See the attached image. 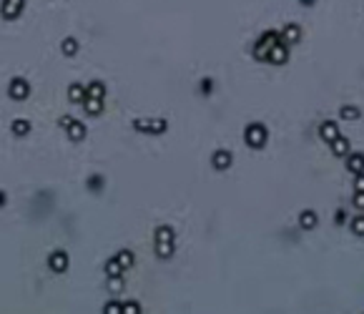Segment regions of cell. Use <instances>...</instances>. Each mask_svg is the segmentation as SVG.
Listing matches in <instances>:
<instances>
[{
  "instance_id": "6da1fadb",
  "label": "cell",
  "mask_w": 364,
  "mask_h": 314,
  "mask_svg": "<svg viewBox=\"0 0 364 314\" xmlns=\"http://www.w3.org/2000/svg\"><path fill=\"white\" fill-rule=\"evenodd\" d=\"M279 40H282V31H266L261 38L256 40V45H254V58H256V61H266L269 50H271Z\"/></svg>"
},
{
  "instance_id": "ba28073f",
  "label": "cell",
  "mask_w": 364,
  "mask_h": 314,
  "mask_svg": "<svg viewBox=\"0 0 364 314\" xmlns=\"http://www.w3.org/2000/svg\"><path fill=\"white\" fill-rule=\"evenodd\" d=\"M231 151H226V149H219V151H214V156H211V166L216 168V171H226L229 166H231Z\"/></svg>"
},
{
  "instance_id": "f1b7e54d",
  "label": "cell",
  "mask_w": 364,
  "mask_h": 314,
  "mask_svg": "<svg viewBox=\"0 0 364 314\" xmlns=\"http://www.w3.org/2000/svg\"><path fill=\"white\" fill-rule=\"evenodd\" d=\"M103 314H121V302H108Z\"/></svg>"
},
{
  "instance_id": "4fadbf2b",
  "label": "cell",
  "mask_w": 364,
  "mask_h": 314,
  "mask_svg": "<svg viewBox=\"0 0 364 314\" xmlns=\"http://www.w3.org/2000/svg\"><path fill=\"white\" fill-rule=\"evenodd\" d=\"M317 221H319V216H317V211H312V209L301 211V216H299V224H301V229H307V232H312V229L317 226Z\"/></svg>"
},
{
  "instance_id": "1f68e13d",
  "label": "cell",
  "mask_w": 364,
  "mask_h": 314,
  "mask_svg": "<svg viewBox=\"0 0 364 314\" xmlns=\"http://www.w3.org/2000/svg\"><path fill=\"white\" fill-rule=\"evenodd\" d=\"M334 221H337V224L342 226V224L347 221V214H344V211H337V214H334Z\"/></svg>"
},
{
  "instance_id": "7a4b0ae2",
  "label": "cell",
  "mask_w": 364,
  "mask_h": 314,
  "mask_svg": "<svg viewBox=\"0 0 364 314\" xmlns=\"http://www.w3.org/2000/svg\"><path fill=\"white\" fill-rule=\"evenodd\" d=\"M244 138H246V144H249L251 149H264V144H266V138H269L266 126H264V123H249Z\"/></svg>"
},
{
  "instance_id": "d6986e66",
  "label": "cell",
  "mask_w": 364,
  "mask_h": 314,
  "mask_svg": "<svg viewBox=\"0 0 364 314\" xmlns=\"http://www.w3.org/2000/svg\"><path fill=\"white\" fill-rule=\"evenodd\" d=\"M173 239H176V234H173L171 226H159L156 234H154V241H156V244H161V241H171V244H173Z\"/></svg>"
},
{
  "instance_id": "d6a6232c",
  "label": "cell",
  "mask_w": 364,
  "mask_h": 314,
  "mask_svg": "<svg viewBox=\"0 0 364 314\" xmlns=\"http://www.w3.org/2000/svg\"><path fill=\"white\" fill-rule=\"evenodd\" d=\"M201 85H203V88H201L203 93H211V85H214V80H211V78H203Z\"/></svg>"
},
{
  "instance_id": "277c9868",
  "label": "cell",
  "mask_w": 364,
  "mask_h": 314,
  "mask_svg": "<svg viewBox=\"0 0 364 314\" xmlns=\"http://www.w3.org/2000/svg\"><path fill=\"white\" fill-rule=\"evenodd\" d=\"M68 264H71V259H68V251H63V249H55V251H50V256H48V269H50V272H55V274H63V272H68Z\"/></svg>"
},
{
  "instance_id": "9c48e42d",
  "label": "cell",
  "mask_w": 364,
  "mask_h": 314,
  "mask_svg": "<svg viewBox=\"0 0 364 314\" xmlns=\"http://www.w3.org/2000/svg\"><path fill=\"white\" fill-rule=\"evenodd\" d=\"M282 40L286 45H294V43H299L301 40V28L296 25V23H289V25H284L282 28Z\"/></svg>"
},
{
  "instance_id": "f546056e",
  "label": "cell",
  "mask_w": 364,
  "mask_h": 314,
  "mask_svg": "<svg viewBox=\"0 0 364 314\" xmlns=\"http://www.w3.org/2000/svg\"><path fill=\"white\" fill-rule=\"evenodd\" d=\"M354 189H357V191H364V171L362 174H354Z\"/></svg>"
},
{
  "instance_id": "8fae6325",
  "label": "cell",
  "mask_w": 364,
  "mask_h": 314,
  "mask_svg": "<svg viewBox=\"0 0 364 314\" xmlns=\"http://www.w3.org/2000/svg\"><path fill=\"white\" fill-rule=\"evenodd\" d=\"M83 108H85L88 116H101V111H103V98H90V96H85Z\"/></svg>"
},
{
  "instance_id": "484cf974",
  "label": "cell",
  "mask_w": 364,
  "mask_h": 314,
  "mask_svg": "<svg viewBox=\"0 0 364 314\" xmlns=\"http://www.w3.org/2000/svg\"><path fill=\"white\" fill-rule=\"evenodd\" d=\"M121 289H123V279H121V276H108V292L118 294Z\"/></svg>"
},
{
  "instance_id": "ffe728a7",
  "label": "cell",
  "mask_w": 364,
  "mask_h": 314,
  "mask_svg": "<svg viewBox=\"0 0 364 314\" xmlns=\"http://www.w3.org/2000/svg\"><path fill=\"white\" fill-rule=\"evenodd\" d=\"M85 93H88L90 98H103V96H106V85H103L101 80H93V83L85 85Z\"/></svg>"
},
{
  "instance_id": "ac0fdd59",
  "label": "cell",
  "mask_w": 364,
  "mask_h": 314,
  "mask_svg": "<svg viewBox=\"0 0 364 314\" xmlns=\"http://www.w3.org/2000/svg\"><path fill=\"white\" fill-rule=\"evenodd\" d=\"M10 131H13L15 136H28V133H31V121H25V118H15V121L10 123Z\"/></svg>"
},
{
  "instance_id": "30bf717a",
  "label": "cell",
  "mask_w": 364,
  "mask_h": 314,
  "mask_svg": "<svg viewBox=\"0 0 364 314\" xmlns=\"http://www.w3.org/2000/svg\"><path fill=\"white\" fill-rule=\"evenodd\" d=\"M319 136H322V141L331 144V141L339 136V126H337L334 121H326V123H322V128H319Z\"/></svg>"
},
{
  "instance_id": "83f0119b",
  "label": "cell",
  "mask_w": 364,
  "mask_h": 314,
  "mask_svg": "<svg viewBox=\"0 0 364 314\" xmlns=\"http://www.w3.org/2000/svg\"><path fill=\"white\" fill-rule=\"evenodd\" d=\"M352 232L357 236H364V216H357V219H352Z\"/></svg>"
},
{
  "instance_id": "e0dca14e",
  "label": "cell",
  "mask_w": 364,
  "mask_h": 314,
  "mask_svg": "<svg viewBox=\"0 0 364 314\" xmlns=\"http://www.w3.org/2000/svg\"><path fill=\"white\" fill-rule=\"evenodd\" d=\"M347 168H349L352 174H362L364 171V154H349V158H347Z\"/></svg>"
},
{
  "instance_id": "7c38bea8",
  "label": "cell",
  "mask_w": 364,
  "mask_h": 314,
  "mask_svg": "<svg viewBox=\"0 0 364 314\" xmlns=\"http://www.w3.org/2000/svg\"><path fill=\"white\" fill-rule=\"evenodd\" d=\"M85 85H81V83H71L68 85V101L71 103H83L85 101Z\"/></svg>"
},
{
  "instance_id": "d4e9b609",
  "label": "cell",
  "mask_w": 364,
  "mask_h": 314,
  "mask_svg": "<svg viewBox=\"0 0 364 314\" xmlns=\"http://www.w3.org/2000/svg\"><path fill=\"white\" fill-rule=\"evenodd\" d=\"M106 274H108V276H121L123 274V267L116 262V256L106 262Z\"/></svg>"
},
{
  "instance_id": "5b68a950",
  "label": "cell",
  "mask_w": 364,
  "mask_h": 314,
  "mask_svg": "<svg viewBox=\"0 0 364 314\" xmlns=\"http://www.w3.org/2000/svg\"><path fill=\"white\" fill-rule=\"evenodd\" d=\"M8 96L13 98V101H25L28 96H31V83L25 78H13L10 80V85H8Z\"/></svg>"
},
{
  "instance_id": "8992f818",
  "label": "cell",
  "mask_w": 364,
  "mask_h": 314,
  "mask_svg": "<svg viewBox=\"0 0 364 314\" xmlns=\"http://www.w3.org/2000/svg\"><path fill=\"white\" fill-rule=\"evenodd\" d=\"M23 8H25V0H3L0 15H3V20H15V18H20Z\"/></svg>"
},
{
  "instance_id": "d590c367",
  "label": "cell",
  "mask_w": 364,
  "mask_h": 314,
  "mask_svg": "<svg viewBox=\"0 0 364 314\" xmlns=\"http://www.w3.org/2000/svg\"><path fill=\"white\" fill-rule=\"evenodd\" d=\"M301 5H314V0H301Z\"/></svg>"
},
{
  "instance_id": "3957f363",
  "label": "cell",
  "mask_w": 364,
  "mask_h": 314,
  "mask_svg": "<svg viewBox=\"0 0 364 314\" xmlns=\"http://www.w3.org/2000/svg\"><path fill=\"white\" fill-rule=\"evenodd\" d=\"M133 128L136 131H141V133H151V136H161L166 133V128H168V123L163 121V118H136L133 121Z\"/></svg>"
},
{
  "instance_id": "52a82bcc",
  "label": "cell",
  "mask_w": 364,
  "mask_h": 314,
  "mask_svg": "<svg viewBox=\"0 0 364 314\" xmlns=\"http://www.w3.org/2000/svg\"><path fill=\"white\" fill-rule=\"evenodd\" d=\"M266 61H269V63H274V66H282V63H286V61H289V45H286L284 40H279V43H277V45L269 50Z\"/></svg>"
},
{
  "instance_id": "9a60e30c",
  "label": "cell",
  "mask_w": 364,
  "mask_h": 314,
  "mask_svg": "<svg viewBox=\"0 0 364 314\" xmlns=\"http://www.w3.org/2000/svg\"><path fill=\"white\" fill-rule=\"evenodd\" d=\"M78 48H81V43H78L76 38H71V36L63 38V43H60V53H63L66 58H73V55L78 53Z\"/></svg>"
},
{
  "instance_id": "2e32d148",
  "label": "cell",
  "mask_w": 364,
  "mask_h": 314,
  "mask_svg": "<svg viewBox=\"0 0 364 314\" xmlns=\"http://www.w3.org/2000/svg\"><path fill=\"white\" fill-rule=\"evenodd\" d=\"M66 133H68L71 141H81V138H85V126H83L81 121H73V123L66 128Z\"/></svg>"
},
{
  "instance_id": "cb8c5ba5",
  "label": "cell",
  "mask_w": 364,
  "mask_h": 314,
  "mask_svg": "<svg viewBox=\"0 0 364 314\" xmlns=\"http://www.w3.org/2000/svg\"><path fill=\"white\" fill-rule=\"evenodd\" d=\"M156 254H159L161 259L173 256V244H171V241H161V244H156Z\"/></svg>"
},
{
  "instance_id": "7402d4cb",
  "label": "cell",
  "mask_w": 364,
  "mask_h": 314,
  "mask_svg": "<svg viewBox=\"0 0 364 314\" xmlns=\"http://www.w3.org/2000/svg\"><path fill=\"white\" fill-rule=\"evenodd\" d=\"M339 116L344 118V121H357V118L362 116V108H357V106H344V108H339Z\"/></svg>"
},
{
  "instance_id": "e575fe53",
  "label": "cell",
  "mask_w": 364,
  "mask_h": 314,
  "mask_svg": "<svg viewBox=\"0 0 364 314\" xmlns=\"http://www.w3.org/2000/svg\"><path fill=\"white\" fill-rule=\"evenodd\" d=\"M5 201H8V194H5V191H0V209L5 206Z\"/></svg>"
},
{
  "instance_id": "5bb4252c",
  "label": "cell",
  "mask_w": 364,
  "mask_h": 314,
  "mask_svg": "<svg viewBox=\"0 0 364 314\" xmlns=\"http://www.w3.org/2000/svg\"><path fill=\"white\" fill-rule=\"evenodd\" d=\"M331 154H334V156H347V154H349V141H347L342 133L331 141Z\"/></svg>"
},
{
  "instance_id": "4dcf8cb0",
  "label": "cell",
  "mask_w": 364,
  "mask_h": 314,
  "mask_svg": "<svg viewBox=\"0 0 364 314\" xmlns=\"http://www.w3.org/2000/svg\"><path fill=\"white\" fill-rule=\"evenodd\" d=\"M352 201H354V209H364V191H357Z\"/></svg>"
},
{
  "instance_id": "44dd1931",
  "label": "cell",
  "mask_w": 364,
  "mask_h": 314,
  "mask_svg": "<svg viewBox=\"0 0 364 314\" xmlns=\"http://www.w3.org/2000/svg\"><path fill=\"white\" fill-rule=\"evenodd\" d=\"M116 262L123 267V272L126 269H131L133 267V251H128V249H121L118 254H116Z\"/></svg>"
},
{
  "instance_id": "603a6c76",
  "label": "cell",
  "mask_w": 364,
  "mask_h": 314,
  "mask_svg": "<svg viewBox=\"0 0 364 314\" xmlns=\"http://www.w3.org/2000/svg\"><path fill=\"white\" fill-rule=\"evenodd\" d=\"M103 184H106V181H103V176H101V174H93V176H88V181H85V186H88L90 191H101V189H103Z\"/></svg>"
},
{
  "instance_id": "836d02e7",
  "label": "cell",
  "mask_w": 364,
  "mask_h": 314,
  "mask_svg": "<svg viewBox=\"0 0 364 314\" xmlns=\"http://www.w3.org/2000/svg\"><path fill=\"white\" fill-rule=\"evenodd\" d=\"M71 123H73V118H71V116H63V118H60V128H68Z\"/></svg>"
},
{
  "instance_id": "4316f807",
  "label": "cell",
  "mask_w": 364,
  "mask_h": 314,
  "mask_svg": "<svg viewBox=\"0 0 364 314\" xmlns=\"http://www.w3.org/2000/svg\"><path fill=\"white\" fill-rule=\"evenodd\" d=\"M138 312H141V304L133 302V299L126 302V304H121V314H138Z\"/></svg>"
}]
</instances>
